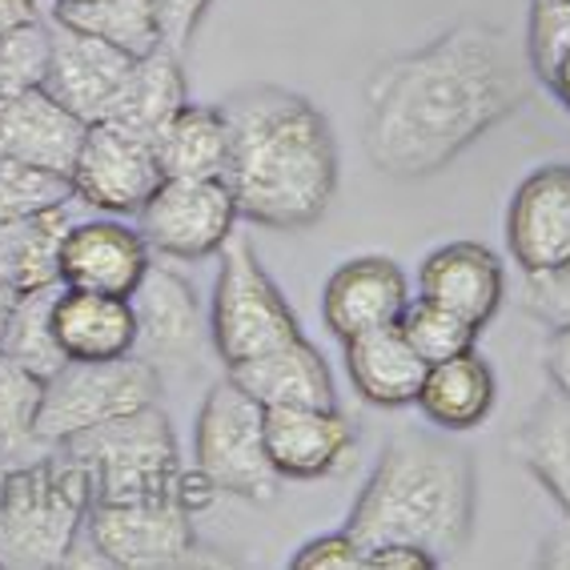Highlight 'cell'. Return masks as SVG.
Wrapping results in <instances>:
<instances>
[{
    "label": "cell",
    "mask_w": 570,
    "mask_h": 570,
    "mask_svg": "<svg viewBox=\"0 0 570 570\" xmlns=\"http://www.w3.org/2000/svg\"><path fill=\"white\" fill-rule=\"evenodd\" d=\"M37 21H41L37 0H0V37H9V32L24 29V24H37Z\"/></svg>",
    "instance_id": "cell-41"
},
{
    "label": "cell",
    "mask_w": 570,
    "mask_h": 570,
    "mask_svg": "<svg viewBox=\"0 0 570 570\" xmlns=\"http://www.w3.org/2000/svg\"><path fill=\"white\" fill-rule=\"evenodd\" d=\"M57 446H65L89 470L92 502H141L177 494L185 470L177 454V434L165 410H157V402L81 430Z\"/></svg>",
    "instance_id": "cell-5"
},
{
    "label": "cell",
    "mask_w": 570,
    "mask_h": 570,
    "mask_svg": "<svg viewBox=\"0 0 570 570\" xmlns=\"http://www.w3.org/2000/svg\"><path fill=\"white\" fill-rule=\"evenodd\" d=\"M132 314H137V346L132 354L145 357L157 374L165 370L194 366L202 354V306H197L194 285L181 274L154 265L145 282L132 294Z\"/></svg>",
    "instance_id": "cell-13"
},
{
    "label": "cell",
    "mask_w": 570,
    "mask_h": 570,
    "mask_svg": "<svg viewBox=\"0 0 570 570\" xmlns=\"http://www.w3.org/2000/svg\"><path fill=\"white\" fill-rule=\"evenodd\" d=\"M229 165L225 185L237 214L262 229H306L337 194V141L314 101L282 85L225 97Z\"/></svg>",
    "instance_id": "cell-2"
},
{
    "label": "cell",
    "mask_w": 570,
    "mask_h": 570,
    "mask_svg": "<svg viewBox=\"0 0 570 570\" xmlns=\"http://www.w3.org/2000/svg\"><path fill=\"white\" fill-rule=\"evenodd\" d=\"M245 394L262 402L265 410L274 406H337L334 402V377H330L326 357L309 346L306 337H294L285 346L257 354L249 362L225 370Z\"/></svg>",
    "instance_id": "cell-21"
},
{
    "label": "cell",
    "mask_w": 570,
    "mask_h": 570,
    "mask_svg": "<svg viewBox=\"0 0 570 570\" xmlns=\"http://www.w3.org/2000/svg\"><path fill=\"white\" fill-rule=\"evenodd\" d=\"M52 17L72 29L101 37L129 57H145L161 45L154 0H89V4H52Z\"/></svg>",
    "instance_id": "cell-28"
},
{
    "label": "cell",
    "mask_w": 570,
    "mask_h": 570,
    "mask_svg": "<svg viewBox=\"0 0 570 570\" xmlns=\"http://www.w3.org/2000/svg\"><path fill=\"white\" fill-rule=\"evenodd\" d=\"M570 52V0H534L527 24V61L542 85Z\"/></svg>",
    "instance_id": "cell-34"
},
{
    "label": "cell",
    "mask_w": 570,
    "mask_h": 570,
    "mask_svg": "<svg viewBox=\"0 0 570 570\" xmlns=\"http://www.w3.org/2000/svg\"><path fill=\"white\" fill-rule=\"evenodd\" d=\"M45 69H49V21L24 24L0 37V101L32 85H45Z\"/></svg>",
    "instance_id": "cell-33"
},
{
    "label": "cell",
    "mask_w": 570,
    "mask_h": 570,
    "mask_svg": "<svg viewBox=\"0 0 570 570\" xmlns=\"http://www.w3.org/2000/svg\"><path fill=\"white\" fill-rule=\"evenodd\" d=\"M294 570H366V547L350 534V530H337V534H322V539L306 542L297 550Z\"/></svg>",
    "instance_id": "cell-36"
},
{
    "label": "cell",
    "mask_w": 570,
    "mask_h": 570,
    "mask_svg": "<svg viewBox=\"0 0 570 570\" xmlns=\"http://www.w3.org/2000/svg\"><path fill=\"white\" fill-rule=\"evenodd\" d=\"M69 181L72 197L81 205L109 217H129L141 214V205L161 185V165H157L154 141L117 129L109 121H92L85 129Z\"/></svg>",
    "instance_id": "cell-11"
},
{
    "label": "cell",
    "mask_w": 570,
    "mask_h": 570,
    "mask_svg": "<svg viewBox=\"0 0 570 570\" xmlns=\"http://www.w3.org/2000/svg\"><path fill=\"white\" fill-rule=\"evenodd\" d=\"M157 394H161V374L137 354L105 357V362H65L45 382L37 442L57 446L81 430L154 406Z\"/></svg>",
    "instance_id": "cell-8"
},
{
    "label": "cell",
    "mask_w": 570,
    "mask_h": 570,
    "mask_svg": "<svg viewBox=\"0 0 570 570\" xmlns=\"http://www.w3.org/2000/svg\"><path fill=\"white\" fill-rule=\"evenodd\" d=\"M442 559L414 542H386L366 550V570H439Z\"/></svg>",
    "instance_id": "cell-38"
},
{
    "label": "cell",
    "mask_w": 570,
    "mask_h": 570,
    "mask_svg": "<svg viewBox=\"0 0 570 570\" xmlns=\"http://www.w3.org/2000/svg\"><path fill=\"white\" fill-rule=\"evenodd\" d=\"M69 202H77V197H72V181L65 174L17 161V157H0V225Z\"/></svg>",
    "instance_id": "cell-32"
},
{
    "label": "cell",
    "mask_w": 570,
    "mask_h": 570,
    "mask_svg": "<svg viewBox=\"0 0 570 570\" xmlns=\"http://www.w3.org/2000/svg\"><path fill=\"white\" fill-rule=\"evenodd\" d=\"M542 370H547L550 386L570 397V326L550 330L547 346H542Z\"/></svg>",
    "instance_id": "cell-39"
},
{
    "label": "cell",
    "mask_w": 570,
    "mask_h": 570,
    "mask_svg": "<svg viewBox=\"0 0 570 570\" xmlns=\"http://www.w3.org/2000/svg\"><path fill=\"white\" fill-rule=\"evenodd\" d=\"M181 105H189L181 57L174 49L157 45L145 57H132L121 89H117V97H112L109 112H105L101 121L117 125L125 132H137L145 141H157V132L169 125V117Z\"/></svg>",
    "instance_id": "cell-23"
},
{
    "label": "cell",
    "mask_w": 570,
    "mask_h": 570,
    "mask_svg": "<svg viewBox=\"0 0 570 570\" xmlns=\"http://www.w3.org/2000/svg\"><path fill=\"white\" fill-rule=\"evenodd\" d=\"M17 289H12L4 277H0V330H4V322H9V314H12V306H17Z\"/></svg>",
    "instance_id": "cell-43"
},
{
    "label": "cell",
    "mask_w": 570,
    "mask_h": 570,
    "mask_svg": "<svg viewBox=\"0 0 570 570\" xmlns=\"http://www.w3.org/2000/svg\"><path fill=\"white\" fill-rule=\"evenodd\" d=\"M547 89L554 92V97H559L562 109H570V52H567V57H562L559 65H554V72H550Z\"/></svg>",
    "instance_id": "cell-42"
},
{
    "label": "cell",
    "mask_w": 570,
    "mask_h": 570,
    "mask_svg": "<svg viewBox=\"0 0 570 570\" xmlns=\"http://www.w3.org/2000/svg\"><path fill=\"white\" fill-rule=\"evenodd\" d=\"M52 334L69 362H105L132 354L137 346L132 297L61 285L52 302Z\"/></svg>",
    "instance_id": "cell-20"
},
{
    "label": "cell",
    "mask_w": 570,
    "mask_h": 570,
    "mask_svg": "<svg viewBox=\"0 0 570 570\" xmlns=\"http://www.w3.org/2000/svg\"><path fill=\"white\" fill-rule=\"evenodd\" d=\"M45 377L24 370L0 350V459L21 462L41 454L37 442V414H41Z\"/></svg>",
    "instance_id": "cell-30"
},
{
    "label": "cell",
    "mask_w": 570,
    "mask_h": 570,
    "mask_svg": "<svg viewBox=\"0 0 570 570\" xmlns=\"http://www.w3.org/2000/svg\"><path fill=\"white\" fill-rule=\"evenodd\" d=\"M410 282L402 265L390 257H354L337 265L322 294V317L334 337H354L377 326H394L402 309L410 306Z\"/></svg>",
    "instance_id": "cell-18"
},
{
    "label": "cell",
    "mask_w": 570,
    "mask_h": 570,
    "mask_svg": "<svg viewBox=\"0 0 570 570\" xmlns=\"http://www.w3.org/2000/svg\"><path fill=\"white\" fill-rule=\"evenodd\" d=\"M527 52L487 21H459L430 45L377 65L366 81L362 145L386 177L446 169L530 97Z\"/></svg>",
    "instance_id": "cell-1"
},
{
    "label": "cell",
    "mask_w": 570,
    "mask_h": 570,
    "mask_svg": "<svg viewBox=\"0 0 570 570\" xmlns=\"http://www.w3.org/2000/svg\"><path fill=\"white\" fill-rule=\"evenodd\" d=\"M507 245L522 274L570 262V165H542L514 189L507 209Z\"/></svg>",
    "instance_id": "cell-14"
},
{
    "label": "cell",
    "mask_w": 570,
    "mask_h": 570,
    "mask_svg": "<svg viewBox=\"0 0 570 570\" xmlns=\"http://www.w3.org/2000/svg\"><path fill=\"white\" fill-rule=\"evenodd\" d=\"M265 450L282 482L334 479L354 466L357 430L337 406H274L265 410Z\"/></svg>",
    "instance_id": "cell-12"
},
{
    "label": "cell",
    "mask_w": 570,
    "mask_h": 570,
    "mask_svg": "<svg viewBox=\"0 0 570 570\" xmlns=\"http://www.w3.org/2000/svg\"><path fill=\"white\" fill-rule=\"evenodd\" d=\"M57 289H61V282L21 294L17 306H12L9 322H4V330H0V350L12 362H21L24 370H32L37 377H45V382L69 362L57 334H52V302H57Z\"/></svg>",
    "instance_id": "cell-29"
},
{
    "label": "cell",
    "mask_w": 570,
    "mask_h": 570,
    "mask_svg": "<svg viewBox=\"0 0 570 570\" xmlns=\"http://www.w3.org/2000/svg\"><path fill=\"white\" fill-rule=\"evenodd\" d=\"M52 4H89V0H52Z\"/></svg>",
    "instance_id": "cell-44"
},
{
    "label": "cell",
    "mask_w": 570,
    "mask_h": 570,
    "mask_svg": "<svg viewBox=\"0 0 570 570\" xmlns=\"http://www.w3.org/2000/svg\"><path fill=\"white\" fill-rule=\"evenodd\" d=\"M494 370L487 366V357L479 350H466L459 357L434 362L422 377L414 406L426 414L439 430H474L487 422L490 406H494Z\"/></svg>",
    "instance_id": "cell-24"
},
{
    "label": "cell",
    "mask_w": 570,
    "mask_h": 570,
    "mask_svg": "<svg viewBox=\"0 0 570 570\" xmlns=\"http://www.w3.org/2000/svg\"><path fill=\"white\" fill-rule=\"evenodd\" d=\"M217 257H222V269H217L214 306H209V337L225 370L302 337L294 309L285 306L282 289L257 262L249 237L234 234Z\"/></svg>",
    "instance_id": "cell-6"
},
{
    "label": "cell",
    "mask_w": 570,
    "mask_h": 570,
    "mask_svg": "<svg viewBox=\"0 0 570 570\" xmlns=\"http://www.w3.org/2000/svg\"><path fill=\"white\" fill-rule=\"evenodd\" d=\"M161 177H225L229 121L222 105H181L154 141Z\"/></svg>",
    "instance_id": "cell-25"
},
{
    "label": "cell",
    "mask_w": 570,
    "mask_h": 570,
    "mask_svg": "<svg viewBox=\"0 0 570 570\" xmlns=\"http://www.w3.org/2000/svg\"><path fill=\"white\" fill-rule=\"evenodd\" d=\"M522 306H527L530 317H539L542 326L550 330L570 326V262L542 269V274H527Z\"/></svg>",
    "instance_id": "cell-35"
},
{
    "label": "cell",
    "mask_w": 570,
    "mask_h": 570,
    "mask_svg": "<svg viewBox=\"0 0 570 570\" xmlns=\"http://www.w3.org/2000/svg\"><path fill=\"white\" fill-rule=\"evenodd\" d=\"M69 205L0 225V277L17 294L61 282V242L72 225Z\"/></svg>",
    "instance_id": "cell-26"
},
{
    "label": "cell",
    "mask_w": 570,
    "mask_h": 570,
    "mask_svg": "<svg viewBox=\"0 0 570 570\" xmlns=\"http://www.w3.org/2000/svg\"><path fill=\"white\" fill-rule=\"evenodd\" d=\"M397 330L406 334V342L417 350V357H422L426 366L474 350L482 334L479 326H470L466 317L439 306V302H430V297H410V306L397 317Z\"/></svg>",
    "instance_id": "cell-31"
},
{
    "label": "cell",
    "mask_w": 570,
    "mask_h": 570,
    "mask_svg": "<svg viewBox=\"0 0 570 570\" xmlns=\"http://www.w3.org/2000/svg\"><path fill=\"white\" fill-rule=\"evenodd\" d=\"M154 249L141 229H129L121 217H89L72 222L61 242V285L101 289L132 297L145 274L154 269Z\"/></svg>",
    "instance_id": "cell-16"
},
{
    "label": "cell",
    "mask_w": 570,
    "mask_h": 570,
    "mask_svg": "<svg viewBox=\"0 0 570 570\" xmlns=\"http://www.w3.org/2000/svg\"><path fill=\"white\" fill-rule=\"evenodd\" d=\"M4 470H9V462L0 459V487H4Z\"/></svg>",
    "instance_id": "cell-45"
},
{
    "label": "cell",
    "mask_w": 570,
    "mask_h": 570,
    "mask_svg": "<svg viewBox=\"0 0 570 570\" xmlns=\"http://www.w3.org/2000/svg\"><path fill=\"white\" fill-rule=\"evenodd\" d=\"M502 294H507V269L499 254H490L479 242L442 245L422 262V274H417V297L454 309L479 330H487L490 317L499 314Z\"/></svg>",
    "instance_id": "cell-19"
},
{
    "label": "cell",
    "mask_w": 570,
    "mask_h": 570,
    "mask_svg": "<svg viewBox=\"0 0 570 570\" xmlns=\"http://www.w3.org/2000/svg\"><path fill=\"white\" fill-rule=\"evenodd\" d=\"M89 507V470L65 446L9 462L0 487V570L72 567Z\"/></svg>",
    "instance_id": "cell-4"
},
{
    "label": "cell",
    "mask_w": 570,
    "mask_h": 570,
    "mask_svg": "<svg viewBox=\"0 0 570 570\" xmlns=\"http://www.w3.org/2000/svg\"><path fill=\"white\" fill-rule=\"evenodd\" d=\"M519 454L530 474L547 487V494L570 519V397L550 386V394L519 430Z\"/></svg>",
    "instance_id": "cell-27"
},
{
    "label": "cell",
    "mask_w": 570,
    "mask_h": 570,
    "mask_svg": "<svg viewBox=\"0 0 570 570\" xmlns=\"http://www.w3.org/2000/svg\"><path fill=\"white\" fill-rule=\"evenodd\" d=\"M539 567L570 570V519L559 530H550L539 547Z\"/></svg>",
    "instance_id": "cell-40"
},
{
    "label": "cell",
    "mask_w": 570,
    "mask_h": 570,
    "mask_svg": "<svg viewBox=\"0 0 570 570\" xmlns=\"http://www.w3.org/2000/svg\"><path fill=\"white\" fill-rule=\"evenodd\" d=\"M85 129L89 121L57 101L45 85H32L0 101V157H17L69 177L72 161L81 154Z\"/></svg>",
    "instance_id": "cell-17"
},
{
    "label": "cell",
    "mask_w": 570,
    "mask_h": 570,
    "mask_svg": "<svg viewBox=\"0 0 570 570\" xmlns=\"http://www.w3.org/2000/svg\"><path fill=\"white\" fill-rule=\"evenodd\" d=\"M237 217L242 214L225 177H161L137 214V229L161 257L205 262L237 234Z\"/></svg>",
    "instance_id": "cell-10"
},
{
    "label": "cell",
    "mask_w": 570,
    "mask_h": 570,
    "mask_svg": "<svg viewBox=\"0 0 570 570\" xmlns=\"http://www.w3.org/2000/svg\"><path fill=\"white\" fill-rule=\"evenodd\" d=\"M194 466L222 494L245 502H269L282 490V474L265 450V406L254 402L234 377L217 382L202 402L194 434Z\"/></svg>",
    "instance_id": "cell-7"
},
{
    "label": "cell",
    "mask_w": 570,
    "mask_h": 570,
    "mask_svg": "<svg viewBox=\"0 0 570 570\" xmlns=\"http://www.w3.org/2000/svg\"><path fill=\"white\" fill-rule=\"evenodd\" d=\"M214 0H154L157 24H161V45L181 57L194 45V32Z\"/></svg>",
    "instance_id": "cell-37"
},
{
    "label": "cell",
    "mask_w": 570,
    "mask_h": 570,
    "mask_svg": "<svg viewBox=\"0 0 570 570\" xmlns=\"http://www.w3.org/2000/svg\"><path fill=\"white\" fill-rule=\"evenodd\" d=\"M346 346V374L354 390L366 397L370 406L397 410L414 406L422 377H426V362L417 357V350L406 342V334L394 326H377L366 334H354L342 342Z\"/></svg>",
    "instance_id": "cell-22"
},
{
    "label": "cell",
    "mask_w": 570,
    "mask_h": 570,
    "mask_svg": "<svg viewBox=\"0 0 570 570\" xmlns=\"http://www.w3.org/2000/svg\"><path fill=\"white\" fill-rule=\"evenodd\" d=\"M85 550L112 570H177L205 562L197 554L194 510L177 494L141 502H92Z\"/></svg>",
    "instance_id": "cell-9"
},
{
    "label": "cell",
    "mask_w": 570,
    "mask_h": 570,
    "mask_svg": "<svg viewBox=\"0 0 570 570\" xmlns=\"http://www.w3.org/2000/svg\"><path fill=\"white\" fill-rule=\"evenodd\" d=\"M474 462L466 450L430 434H397L386 442L374 474L350 510L346 530L366 550L414 542L450 559L474 530Z\"/></svg>",
    "instance_id": "cell-3"
},
{
    "label": "cell",
    "mask_w": 570,
    "mask_h": 570,
    "mask_svg": "<svg viewBox=\"0 0 570 570\" xmlns=\"http://www.w3.org/2000/svg\"><path fill=\"white\" fill-rule=\"evenodd\" d=\"M132 57L117 45L89 37L72 24L49 21V69H45V89L61 105H69L81 121H101L109 112L112 97L121 89Z\"/></svg>",
    "instance_id": "cell-15"
}]
</instances>
